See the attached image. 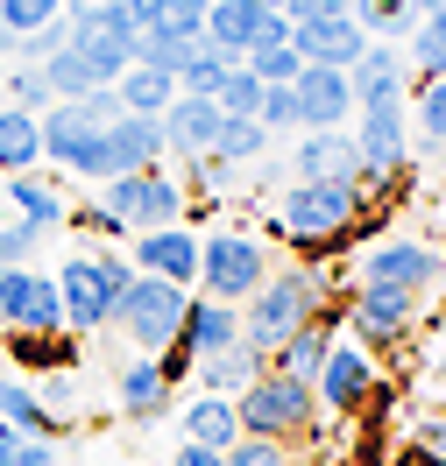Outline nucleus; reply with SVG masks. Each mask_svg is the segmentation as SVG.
Here are the masks:
<instances>
[{"label":"nucleus","mask_w":446,"mask_h":466,"mask_svg":"<svg viewBox=\"0 0 446 466\" xmlns=\"http://www.w3.org/2000/svg\"><path fill=\"white\" fill-rule=\"evenodd\" d=\"M418 127H425L432 148H446V78H432V86L418 92Z\"/></svg>","instance_id":"37998d69"},{"label":"nucleus","mask_w":446,"mask_h":466,"mask_svg":"<svg viewBox=\"0 0 446 466\" xmlns=\"http://www.w3.org/2000/svg\"><path fill=\"white\" fill-rule=\"evenodd\" d=\"M178 339H184V360H206V353H220V347L241 339V319L227 311V304H192Z\"/></svg>","instance_id":"393cba45"},{"label":"nucleus","mask_w":446,"mask_h":466,"mask_svg":"<svg viewBox=\"0 0 446 466\" xmlns=\"http://www.w3.org/2000/svg\"><path fill=\"white\" fill-rule=\"evenodd\" d=\"M241 438V417L227 396H192L184 403V445H206V452H227Z\"/></svg>","instance_id":"5701e85b"},{"label":"nucleus","mask_w":446,"mask_h":466,"mask_svg":"<svg viewBox=\"0 0 446 466\" xmlns=\"http://www.w3.org/2000/svg\"><path fill=\"white\" fill-rule=\"evenodd\" d=\"M269 276V255L255 233H213L206 248H199V283H206L220 304H234V297H255Z\"/></svg>","instance_id":"6e6552de"},{"label":"nucleus","mask_w":446,"mask_h":466,"mask_svg":"<svg viewBox=\"0 0 446 466\" xmlns=\"http://www.w3.org/2000/svg\"><path fill=\"white\" fill-rule=\"evenodd\" d=\"M128 290V262L114 255H99V248H78L71 262L57 268V304H64V332H99V325H114V304Z\"/></svg>","instance_id":"7ed1b4c3"},{"label":"nucleus","mask_w":446,"mask_h":466,"mask_svg":"<svg viewBox=\"0 0 446 466\" xmlns=\"http://www.w3.org/2000/svg\"><path fill=\"white\" fill-rule=\"evenodd\" d=\"M312 389L305 381H291V375H255L248 389H241V403H234V417H241V438H269V445H284V438H297V431H312Z\"/></svg>","instance_id":"39448f33"},{"label":"nucleus","mask_w":446,"mask_h":466,"mask_svg":"<svg viewBox=\"0 0 446 466\" xmlns=\"http://www.w3.org/2000/svg\"><path fill=\"white\" fill-rule=\"evenodd\" d=\"M0 424L15 438H50V417H43V403H36L22 381H0Z\"/></svg>","instance_id":"7c9ffc66"},{"label":"nucleus","mask_w":446,"mask_h":466,"mask_svg":"<svg viewBox=\"0 0 446 466\" xmlns=\"http://www.w3.org/2000/svg\"><path fill=\"white\" fill-rule=\"evenodd\" d=\"M142 35H178V43H206V0H163L156 29Z\"/></svg>","instance_id":"c9c22d12"},{"label":"nucleus","mask_w":446,"mask_h":466,"mask_svg":"<svg viewBox=\"0 0 446 466\" xmlns=\"http://www.w3.org/2000/svg\"><path fill=\"white\" fill-rule=\"evenodd\" d=\"M255 7H276V15H284V0H255Z\"/></svg>","instance_id":"864d4df0"},{"label":"nucleus","mask_w":446,"mask_h":466,"mask_svg":"<svg viewBox=\"0 0 446 466\" xmlns=\"http://www.w3.org/2000/svg\"><path fill=\"white\" fill-rule=\"evenodd\" d=\"M36 163H43V120L22 114V106H0V170L29 177Z\"/></svg>","instance_id":"b1692460"},{"label":"nucleus","mask_w":446,"mask_h":466,"mask_svg":"<svg viewBox=\"0 0 446 466\" xmlns=\"http://www.w3.org/2000/svg\"><path fill=\"white\" fill-rule=\"evenodd\" d=\"M361 127H355V156H361V184H383V177L404 170V99H383V106H355Z\"/></svg>","instance_id":"f8f14e48"},{"label":"nucleus","mask_w":446,"mask_h":466,"mask_svg":"<svg viewBox=\"0 0 446 466\" xmlns=\"http://www.w3.org/2000/svg\"><path fill=\"white\" fill-rule=\"evenodd\" d=\"M355 332H361V347H383V339H397V332H411V319H418V297L411 290H376V283H361V297H355Z\"/></svg>","instance_id":"6ab92c4d"},{"label":"nucleus","mask_w":446,"mask_h":466,"mask_svg":"<svg viewBox=\"0 0 446 466\" xmlns=\"http://www.w3.org/2000/svg\"><path fill=\"white\" fill-rule=\"evenodd\" d=\"M312 396H319V410L368 403V396H376V360H368V347H327L319 375H312Z\"/></svg>","instance_id":"4468645a"},{"label":"nucleus","mask_w":446,"mask_h":466,"mask_svg":"<svg viewBox=\"0 0 446 466\" xmlns=\"http://www.w3.org/2000/svg\"><path fill=\"white\" fill-rule=\"evenodd\" d=\"M418 15H446V0H418Z\"/></svg>","instance_id":"8fccbe9b"},{"label":"nucleus","mask_w":446,"mask_h":466,"mask_svg":"<svg viewBox=\"0 0 446 466\" xmlns=\"http://www.w3.org/2000/svg\"><path fill=\"white\" fill-rule=\"evenodd\" d=\"M361 212V184H297L284 198V233L297 248H319L333 233H347Z\"/></svg>","instance_id":"0eeeda50"},{"label":"nucleus","mask_w":446,"mask_h":466,"mask_svg":"<svg viewBox=\"0 0 446 466\" xmlns=\"http://www.w3.org/2000/svg\"><path fill=\"white\" fill-rule=\"evenodd\" d=\"M43 156L71 177H99L107 184V127L86 114V99H57L43 114Z\"/></svg>","instance_id":"423d86ee"},{"label":"nucleus","mask_w":446,"mask_h":466,"mask_svg":"<svg viewBox=\"0 0 446 466\" xmlns=\"http://www.w3.org/2000/svg\"><path fill=\"white\" fill-rule=\"evenodd\" d=\"M440 248H425V240H376L368 255H361V283H376V290H411L425 297L440 283Z\"/></svg>","instance_id":"9d476101"},{"label":"nucleus","mask_w":446,"mask_h":466,"mask_svg":"<svg viewBox=\"0 0 446 466\" xmlns=\"http://www.w3.org/2000/svg\"><path fill=\"white\" fill-rule=\"evenodd\" d=\"M71 43V15H57V22H43V29H29V35H15L7 50H22V64H50Z\"/></svg>","instance_id":"ea45409f"},{"label":"nucleus","mask_w":446,"mask_h":466,"mask_svg":"<svg viewBox=\"0 0 446 466\" xmlns=\"http://www.w3.org/2000/svg\"><path fill=\"white\" fill-rule=\"evenodd\" d=\"M220 466H284V445H269V438H234Z\"/></svg>","instance_id":"c03bdc74"},{"label":"nucleus","mask_w":446,"mask_h":466,"mask_svg":"<svg viewBox=\"0 0 446 466\" xmlns=\"http://www.w3.org/2000/svg\"><path fill=\"white\" fill-rule=\"evenodd\" d=\"M0 86L15 92V106H22V114H36V120L57 106V92H50V78H43V64H22V71H7Z\"/></svg>","instance_id":"e433bc0d"},{"label":"nucleus","mask_w":446,"mask_h":466,"mask_svg":"<svg viewBox=\"0 0 446 466\" xmlns=\"http://www.w3.org/2000/svg\"><path fill=\"white\" fill-rule=\"evenodd\" d=\"M0 466H57V445H50V438H7V445H0Z\"/></svg>","instance_id":"a18cd8bd"},{"label":"nucleus","mask_w":446,"mask_h":466,"mask_svg":"<svg viewBox=\"0 0 446 466\" xmlns=\"http://www.w3.org/2000/svg\"><path fill=\"white\" fill-rule=\"evenodd\" d=\"M57 15H64V0H0V35L15 43V35L43 29V22H57Z\"/></svg>","instance_id":"4c0bfd02"},{"label":"nucleus","mask_w":446,"mask_h":466,"mask_svg":"<svg viewBox=\"0 0 446 466\" xmlns=\"http://www.w3.org/2000/svg\"><path fill=\"white\" fill-rule=\"evenodd\" d=\"M255 360H263V353L241 347V339H234V347H220V353H206V360H199V368H206V396H241L248 381L263 375Z\"/></svg>","instance_id":"cd10ccee"},{"label":"nucleus","mask_w":446,"mask_h":466,"mask_svg":"<svg viewBox=\"0 0 446 466\" xmlns=\"http://www.w3.org/2000/svg\"><path fill=\"white\" fill-rule=\"evenodd\" d=\"M43 78H50V92H57V99H86V92H92V71L71 57V50H57V57L43 64Z\"/></svg>","instance_id":"a19ab883"},{"label":"nucleus","mask_w":446,"mask_h":466,"mask_svg":"<svg viewBox=\"0 0 446 466\" xmlns=\"http://www.w3.org/2000/svg\"><path fill=\"white\" fill-rule=\"evenodd\" d=\"M255 120H263V135H297V99H291V86H263Z\"/></svg>","instance_id":"79ce46f5"},{"label":"nucleus","mask_w":446,"mask_h":466,"mask_svg":"<svg viewBox=\"0 0 446 466\" xmlns=\"http://www.w3.org/2000/svg\"><path fill=\"white\" fill-rule=\"evenodd\" d=\"M327 332H319V325H305V332H291V339H284V347H276V375H291V381H305V389H312V375H319V360H327Z\"/></svg>","instance_id":"c756f323"},{"label":"nucleus","mask_w":446,"mask_h":466,"mask_svg":"<svg viewBox=\"0 0 446 466\" xmlns=\"http://www.w3.org/2000/svg\"><path fill=\"white\" fill-rule=\"evenodd\" d=\"M0 78H7V35H0Z\"/></svg>","instance_id":"603ef678"},{"label":"nucleus","mask_w":446,"mask_h":466,"mask_svg":"<svg viewBox=\"0 0 446 466\" xmlns=\"http://www.w3.org/2000/svg\"><path fill=\"white\" fill-rule=\"evenodd\" d=\"M347 22H355L361 35H411L425 15H418V0H355Z\"/></svg>","instance_id":"c85d7f7f"},{"label":"nucleus","mask_w":446,"mask_h":466,"mask_svg":"<svg viewBox=\"0 0 446 466\" xmlns=\"http://www.w3.org/2000/svg\"><path fill=\"white\" fill-rule=\"evenodd\" d=\"M432 375H440V381H446V347H440V360H432Z\"/></svg>","instance_id":"3c124183"},{"label":"nucleus","mask_w":446,"mask_h":466,"mask_svg":"<svg viewBox=\"0 0 446 466\" xmlns=\"http://www.w3.org/2000/svg\"><path fill=\"white\" fill-rule=\"evenodd\" d=\"M440 332H446V319H440Z\"/></svg>","instance_id":"5fc2aeb1"},{"label":"nucleus","mask_w":446,"mask_h":466,"mask_svg":"<svg viewBox=\"0 0 446 466\" xmlns=\"http://www.w3.org/2000/svg\"><path fill=\"white\" fill-rule=\"evenodd\" d=\"M213 106H220L227 120H255V106H263V86H255V71H248V64H234V71L213 86Z\"/></svg>","instance_id":"473e14b6"},{"label":"nucleus","mask_w":446,"mask_h":466,"mask_svg":"<svg viewBox=\"0 0 446 466\" xmlns=\"http://www.w3.org/2000/svg\"><path fill=\"white\" fill-rule=\"evenodd\" d=\"M163 403H171V360L135 353V360L120 368V410H128V417H156Z\"/></svg>","instance_id":"4be33fe9"},{"label":"nucleus","mask_w":446,"mask_h":466,"mask_svg":"<svg viewBox=\"0 0 446 466\" xmlns=\"http://www.w3.org/2000/svg\"><path fill=\"white\" fill-rule=\"evenodd\" d=\"M248 71H255V86H291L297 71H305V64H297V50L291 43H269V50H248Z\"/></svg>","instance_id":"58836bf2"},{"label":"nucleus","mask_w":446,"mask_h":466,"mask_svg":"<svg viewBox=\"0 0 446 466\" xmlns=\"http://www.w3.org/2000/svg\"><path fill=\"white\" fill-rule=\"evenodd\" d=\"M234 71V57H220L213 43H199L192 57H184V71H178V92H199V99H213V86Z\"/></svg>","instance_id":"f704fd0d"},{"label":"nucleus","mask_w":446,"mask_h":466,"mask_svg":"<svg viewBox=\"0 0 446 466\" xmlns=\"http://www.w3.org/2000/svg\"><path fill=\"white\" fill-rule=\"evenodd\" d=\"M297 184H361L355 135H340V127H312V135H297Z\"/></svg>","instance_id":"dca6fc26"},{"label":"nucleus","mask_w":446,"mask_h":466,"mask_svg":"<svg viewBox=\"0 0 446 466\" xmlns=\"http://www.w3.org/2000/svg\"><path fill=\"white\" fill-rule=\"evenodd\" d=\"M184 311H192L184 283H163V276H128V290H120V304H114V325L135 339V353L163 360V353L178 347V332H184Z\"/></svg>","instance_id":"f03ea898"},{"label":"nucleus","mask_w":446,"mask_h":466,"mask_svg":"<svg viewBox=\"0 0 446 466\" xmlns=\"http://www.w3.org/2000/svg\"><path fill=\"white\" fill-rule=\"evenodd\" d=\"M418 78H446V15H425L411 29V57H404Z\"/></svg>","instance_id":"2f4dec72"},{"label":"nucleus","mask_w":446,"mask_h":466,"mask_svg":"<svg viewBox=\"0 0 446 466\" xmlns=\"http://www.w3.org/2000/svg\"><path fill=\"white\" fill-rule=\"evenodd\" d=\"M114 99H120V114H163V106H171V99H178V86H171V78H163V71H142V64H128V71H120L114 78Z\"/></svg>","instance_id":"a878e982"},{"label":"nucleus","mask_w":446,"mask_h":466,"mask_svg":"<svg viewBox=\"0 0 446 466\" xmlns=\"http://www.w3.org/2000/svg\"><path fill=\"white\" fill-rule=\"evenodd\" d=\"M319 319V276L312 268H284V276H263V290H255V311L241 319V347L255 353H276L291 332Z\"/></svg>","instance_id":"f257e3e1"},{"label":"nucleus","mask_w":446,"mask_h":466,"mask_svg":"<svg viewBox=\"0 0 446 466\" xmlns=\"http://www.w3.org/2000/svg\"><path fill=\"white\" fill-rule=\"evenodd\" d=\"M418 445H425L432 466H446V417H425V424H418Z\"/></svg>","instance_id":"de8ad7c7"},{"label":"nucleus","mask_w":446,"mask_h":466,"mask_svg":"<svg viewBox=\"0 0 446 466\" xmlns=\"http://www.w3.org/2000/svg\"><path fill=\"white\" fill-rule=\"evenodd\" d=\"M361 43H368V35H361L347 15H327V22H291L297 64H333V71H347V64L361 57Z\"/></svg>","instance_id":"a211bd4d"},{"label":"nucleus","mask_w":446,"mask_h":466,"mask_svg":"<svg viewBox=\"0 0 446 466\" xmlns=\"http://www.w3.org/2000/svg\"><path fill=\"white\" fill-rule=\"evenodd\" d=\"M291 99H297V135L340 127V120L355 114V86H347V71H333V64H305L291 78Z\"/></svg>","instance_id":"ddd939ff"},{"label":"nucleus","mask_w":446,"mask_h":466,"mask_svg":"<svg viewBox=\"0 0 446 466\" xmlns=\"http://www.w3.org/2000/svg\"><path fill=\"white\" fill-rule=\"evenodd\" d=\"M135 262L142 276H163V283H192L199 276V240L178 227H156V233H135Z\"/></svg>","instance_id":"412c9836"},{"label":"nucleus","mask_w":446,"mask_h":466,"mask_svg":"<svg viewBox=\"0 0 446 466\" xmlns=\"http://www.w3.org/2000/svg\"><path fill=\"white\" fill-rule=\"evenodd\" d=\"M0 325H7V332H64L57 276H36V268H0Z\"/></svg>","instance_id":"9b49d317"},{"label":"nucleus","mask_w":446,"mask_h":466,"mask_svg":"<svg viewBox=\"0 0 446 466\" xmlns=\"http://www.w3.org/2000/svg\"><path fill=\"white\" fill-rule=\"evenodd\" d=\"M206 43L220 57H248V50H269V43H291V22L276 7H255V0H213L206 7Z\"/></svg>","instance_id":"1a4fd4ad"},{"label":"nucleus","mask_w":446,"mask_h":466,"mask_svg":"<svg viewBox=\"0 0 446 466\" xmlns=\"http://www.w3.org/2000/svg\"><path fill=\"white\" fill-rule=\"evenodd\" d=\"M36 240H43V233L22 227V219H15V227H0V268H29V248H36Z\"/></svg>","instance_id":"49530a36"},{"label":"nucleus","mask_w":446,"mask_h":466,"mask_svg":"<svg viewBox=\"0 0 446 466\" xmlns=\"http://www.w3.org/2000/svg\"><path fill=\"white\" fill-rule=\"evenodd\" d=\"M156 156H163V120H149V114L107 120V177L156 170Z\"/></svg>","instance_id":"f3484780"},{"label":"nucleus","mask_w":446,"mask_h":466,"mask_svg":"<svg viewBox=\"0 0 446 466\" xmlns=\"http://www.w3.org/2000/svg\"><path fill=\"white\" fill-rule=\"evenodd\" d=\"M7 205H15V219H22V227H36V233H50L64 219V198L57 191H50V184H43V177H7Z\"/></svg>","instance_id":"bb28decb"},{"label":"nucleus","mask_w":446,"mask_h":466,"mask_svg":"<svg viewBox=\"0 0 446 466\" xmlns=\"http://www.w3.org/2000/svg\"><path fill=\"white\" fill-rule=\"evenodd\" d=\"M404 71H411V64L397 57L389 43H361V57L347 64L355 106H383V99H404Z\"/></svg>","instance_id":"aec40b11"},{"label":"nucleus","mask_w":446,"mask_h":466,"mask_svg":"<svg viewBox=\"0 0 446 466\" xmlns=\"http://www.w3.org/2000/svg\"><path fill=\"white\" fill-rule=\"evenodd\" d=\"M92 212L120 233H156V227H178L184 212V191L171 184L163 170H135V177H107L92 191Z\"/></svg>","instance_id":"20e7f679"},{"label":"nucleus","mask_w":446,"mask_h":466,"mask_svg":"<svg viewBox=\"0 0 446 466\" xmlns=\"http://www.w3.org/2000/svg\"><path fill=\"white\" fill-rule=\"evenodd\" d=\"M178 466H220V452H206V445H178Z\"/></svg>","instance_id":"09e8293b"},{"label":"nucleus","mask_w":446,"mask_h":466,"mask_svg":"<svg viewBox=\"0 0 446 466\" xmlns=\"http://www.w3.org/2000/svg\"><path fill=\"white\" fill-rule=\"evenodd\" d=\"M156 120H163V148H178L184 163H213V142H220V106H213V99L178 92Z\"/></svg>","instance_id":"2eb2a0df"},{"label":"nucleus","mask_w":446,"mask_h":466,"mask_svg":"<svg viewBox=\"0 0 446 466\" xmlns=\"http://www.w3.org/2000/svg\"><path fill=\"white\" fill-rule=\"evenodd\" d=\"M269 135H263V120H227L220 114V142H213V163H248V156H263Z\"/></svg>","instance_id":"72a5a7b5"}]
</instances>
